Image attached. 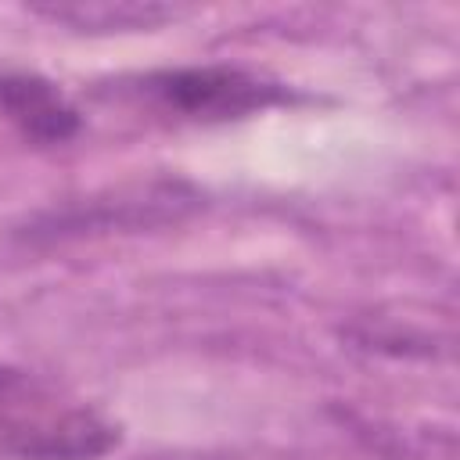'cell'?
Listing matches in <instances>:
<instances>
[{
  "mask_svg": "<svg viewBox=\"0 0 460 460\" xmlns=\"http://www.w3.org/2000/svg\"><path fill=\"white\" fill-rule=\"evenodd\" d=\"M122 431L101 410L0 363V460H101Z\"/></svg>",
  "mask_w": 460,
  "mask_h": 460,
  "instance_id": "cell-1",
  "label": "cell"
},
{
  "mask_svg": "<svg viewBox=\"0 0 460 460\" xmlns=\"http://www.w3.org/2000/svg\"><path fill=\"white\" fill-rule=\"evenodd\" d=\"M133 93L158 111L187 122H230L291 101V90L284 83L237 65L158 68L133 79Z\"/></svg>",
  "mask_w": 460,
  "mask_h": 460,
  "instance_id": "cell-2",
  "label": "cell"
},
{
  "mask_svg": "<svg viewBox=\"0 0 460 460\" xmlns=\"http://www.w3.org/2000/svg\"><path fill=\"white\" fill-rule=\"evenodd\" d=\"M201 194L180 180H158L147 187L133 190H115L104 198H83L65 208L43 212L25 226L29 241L50 237H83V234H108V230H133V226H151V223H169L198 208Z\"/></svg>",
  "mask_w": 460,
  "mask_h": 460,
  "instance_id": "cell-3",
  "label": "cell"
},
{
  "mask_svg": "<svg viewBox=\"0 0 460 460\" xmlns=\"http://www.w3.org/2000/svg\"><path fill=\"white\" fill-rule=\"evenodd\" d=\"M0 115L36 147L68 144L83 129V115L65 90L22 68H0Z\"/></svg>",
  "mask_w": 460,
  "mask_h": 460,
  "instance_id": "cell-4",
  "label": "cell"
},
{
  "mask_svg": "<svg viewBox=\"0 0 460 460\" xmlns=\"http://www.w3.org/2000/svg\"><path fill=\"white\" fill-rule=\"evenodd\" d=\"M36 14L72 25L79 32H133V29H158L187 14L183 7L169 4H137V0H90V4H50L36 7Z\"/></svg>",
  "mask_w": 460,
  "mask_h": 460,
  "instance_id": "cell-5",
  "label": "cell"
}]
</instances>
